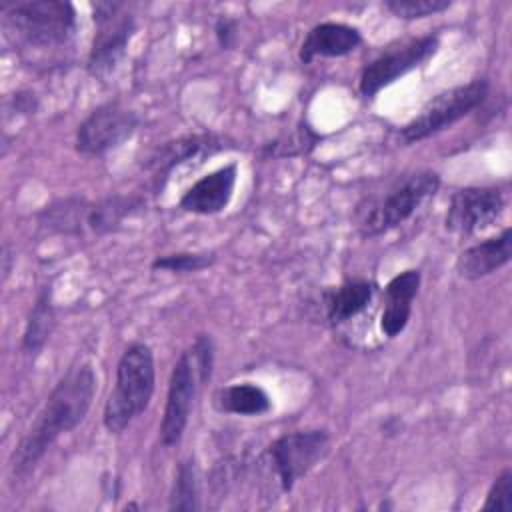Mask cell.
Returning <instances> with one entry per match:
<instances>
[{
    "label": "cell",
    "mask_w": 512,
    "mask_h": 512,
    "mask_svg": "<svg viewBox=\"0 0 512 512\" xmlns=\"http://www.w3.org/2000/svg\"><path fill=\"white\" fill-rule=\"evenodd\" d=\"M96 392L94 368L86 362L70 366L48 394L34 424L10 456L14 480L28 478L48 448L66 432H72L88 414Z\"/></svg>",
    "instance_id": "cell-1"
},
{
    "label": "cell",
    "mask_w": 512,
    "mask_h": 512,
    "mask_svg": "<svg viewBox=\"0 0 512 512\" xmlns=\"http://www.w3.org/2000/svg\"><path fill=\"white\" fill-rule=\"evenodd\" d=\"M154 384L156 370L150 346L144 342L128 344L116 364L114 390L104 404V428L110 434H120L148 408L154 394Z\"/></svg>",
    "instance_id": "cell-2"
},
{
    "label": "cell",
    "mask_w": 512,
    "mask_h": 512,
    "mask_svg": "<svg viewBox=\"0 0 512 512\" xmlns=\"http://www.w3.org/2000/svg\"><path fill=\"white\" fill-rule=\"evenodd\" d=\"M76 26V8L66 0H18L2 6L6 36L28 48L64 46Z\"/></svg>",
    "instance_id": "cell-3"
},
{
    "label": "cell",
    "mask_w": 512,
    "mask_h": 512,
    "mask_svg": "<svg viewBox=\"0 0 512 512\" xmlns=\"http://www.w3.org/2000/svg\"><path fill=\"white\" fill-rule=\"evenodd\" d=\"M438 186L440 176L432 170H420L404 176L366 212L360 222V234L364 238H374L400 226L436 194Z\"/></svg>",
    "instance_id": "cell-4"
},
{
    "label": "cell",
    "mask_w": 512,
    "mask_h": 512,
    "mask_svg": "<svg viewBox=\"0 0 512 512\" xmlns=\"http://www.w3.org/2000/svg\"><path fill=\"white\" fill-rule=\"evenodd\" d=\"M488 96V80L476 78L468 84L454 86L450 90H444L436 94L432 100L424 104V108L402 126L400 136L406 144L420 142L424 138H430L464 116H468L472 110H476Z\"/></svg>",
    "instance_id": "cell-5"
},
{
    "label": "cell",
    "mask_w": 512,
    "mask_h": 512,
    "mask_svg": "<svg viewBox=\"0 0 512 512\" xmlns=\"http://www.w3.org/2000/svg\"><path fill=\"white\" fill-rule=\"evenodd\" d=\"M90 8L96 34L86 68L92 76L106 78L126 56L128 42L136 32V18L124 2H92Z\"/></svg>",
    "instance_id": "cell-6"
},
{
    "label": "cell",
    "mask_w": 512,
    "mask_h": 512,
    "mask_svg": "<svg viewBox=\"0 0 512 512\" xmlns=\"http://www.w3.org/2000/svg\"><path fill=\"white\" fill-rule=\"evenodd\" d=\"M330 448V434L324 428L294 430L278 436L266 450L270 468L276 474L282 492H290L294 484L306 476Z\"/></svg>",
    "instance_id": "cell-7"
},
{
    "label": "cell",
    "mask_w": 512,
    "mask_h": 512,
    "mask_svg": "<svg viewBox=\"0 0 512 512\" xmlns=\"http://www.w3.org/2000/svg\"><path fill=\"white\" fill-rule=\"evenodd\" d=\"M202 378L194 360L192 350H184L178 360L172 366L170 380H168V392H166V404L164 414L160 420V444L164 448L176 446L190 420V410L194 404V396L198 388L202 386Z\"/></svg>",
    "instance_id": "cell-8"
},
{
    "label": "cell",
    "mask_w": 512,
    "mask_h": 512,
    "mask_svg": "<svg viewBox=\"0 0 512 512\" xmlns=\"http://www.w3.org/2000/svg\"><path fill=\"white\" fill-rule=\"evenodd\" d=\"M438 50V36L426 34L408 40L400 46L388 48L370 60L360 74V94L364 98H374L380 90L394 84L398 78L406 76L410 70L422 66Z\"/></svg>",
    "instance_id": "cell-9"
},
{
    "label": "cell",
    "mask_w": 512,
    "mask_h": 512,
    "mask_svg": "<svg viewBox=\"0 0 512 512\" xmlns=\"http://www.w3.org/2000/svg\"><path fill=\"white\" fill-rule=\"evenodd\" d=\"M138 124V114L120 102L100 104L80 122L76 150L84 156H102L130 140Z\"/></svg>",
    "instance_id": "cell-10"
},
{
    "label": "cell",
    "mask_w": 512,
    "mask_h": 512,
    "mask_svg": "<svg viewBox=\"0 0 512 512\" xmlns=\"http://www.w3.org/2000/svg\"><path fill=\"white\" fill-rule=\"evenodd\" d=\"M506 200L498 188L466 186L452 194L446 210V230L470 236L492 226L504 212Z\"/></svg>",
    "instance_id": "cell-11"
},
{
    "label": "cell",
    "mask_w": 512,
    "mask_h": 512,
    "mask_svg": "<svg viewBox=\"0 0 512 512\" xmlns=\"http://www.w3.org/2000/svg\"><path fill=\"white\" fill-rule=\"evenodd\" d=\"M232 148L226 144V138L216 134H190L176 140H170L162 146H158L144 164L146 170L154 174V180L158 186L164 184L168 174L188 162H204L206 158Z\"/></svg>",
    "instance_id": "cell-12"
},
{
    "label": "cell",
    "mask_w": 512,
    "mask_h": 512,
    "mask_svg": "<svg viewBox=\"0 0 512 512\" xmlns=\"http://www.w3.org/2000/svg\"><path fill=\"white\" fill-rule=\"evenodd\" d=\"M238 178V168L234 162L224 164L222 168L202 176L196 180L180 198V208L190 214H200V216H212L222 210L232 200L234 186Z\"/></svg>",
    "instance_id": "cell-13"
},
{
    "label": "cell",
    "mask_w": 512,
    "mask_h": 512,
    "mask_svg": "<svg viewBox=\"0 0 512 512\" xmlns=\"http://www.w3.org/2000/svg\"><path fill=\"white\" fill-rule=\"evenodd\" d=\"M422 274L416 268L396 274L384 286V310L380 316V330L386 338H396L408 326L412 316V302L418 294Z\"/></svg>",
    "instance_id": "cell-14"
},
{
    "label": "cell",
    "mask_w": 512,
    "mask_h": 512,
    "mask_svg": "<svg viewBox=\"0 0 512 512\" xmlns=\"http://www.w3.org/2000/svg\"><path fill=\"white\" fill-rule=\"evenodd\" d=\"M512 258V230L504 228L498 236L486 238L466 250L456 258V272L464 280H480L502 266Z\"/></svg>",
    "instance_id": "cell-15"
},
{
    "label": "cell",
    "mask_w": 512,
    "mask_h": 512,
    "mask_svg": "<svg viewBox=\"0 0 512 512\" xmlns=\"http://www.w3.org/2000/svg\"><path fill=\"white\" fill-rule=\"evenodd\" d=\"M362 44L358 28L342 22H322L310 28L300 44V60L304 64L314 58H340L354 52Z\"/></svg>",
    "instance_id": "cell-16"
},
{
    "label": "cell",
    "mask_w": 512,
    "mask_h": 512,
    "mask_svg": "<svg viewBox=\"0 0 512 512\" xmlns=\"http://www.w3.org/2000/svg\"><path fill=\"white\" fill-rule=\"evenodd\" d=\"M372 296H374V282L364 278L346 280L340 286L328 290L324 298L328 322L338 326L352 320L354 316H358L362 310L368 308Z\"/></svg>",
    "instance_id": "cell-17"
},
{
    "label": "cell",
    "mask_w": 512,
    "mask_h": 512,
    "mask_svg": "<svg viewBox=\"0 0 512 512\" xmlns=\"http://www.w3.org/2000/svg\"><path fill=\"white\" fill-rule=\"evenodd\" d=\"M92 202L82 196L58 198L52 204L44 206L38 214V224L54 234L80 236L88 230V214Z\"/></svg>",
    "instance_id": "cell-18"
},
{
    "label": "cell",
    "mask_w": 512,
    "mask_h": 512,
    "mask_svg": "<svg viewBox=\"0 0 512 512\" xmlns=\"http://www.w3.org/2000/svg\"><path fill=\"white\" fill-rule=\"evenodd\" d=\"M214 410L236 416H262L270 412L272 402L264 388L254 382H238L218 388L212 394Z\"/></svg>",
    "instance_id": "cell-19"
},
{
    "label": "cell",
    "mask_w": 512,
    "mask_h": 512,
    "mask_svg": "<svg viewBox=\"0 0 512 512\" xmlns=\"http://www.w3.org/2000/svg\"><path fill=\"white\" fill-rule=\"evenodd\" d=\"M56 326V312L52 304V290L50 286H44L26 318L24 334H22V352L28 356H36L44 344L50 340Z\"/></svg>",
    "instance_id": "cell-20"
},
{
    "label": "cell",
    "mask_w": 512,
    "mask_h": 512,
    "mask_svg": "<svg viewBox=\"0 0 512 512\" xmlns=\"http://www.w3.org/2000/svg\"><path fill=\"white\" fill-rule=\"evenodd\" d=\"M144 198L140 196H108L104 200L92 202L88 214V230L94 234H108L122 226V222L144 208Z\"/></svg>",
    "instance_id": "cell-21"
},
{
    "label": "cell",
    "mask_w": 512,
    "mask_h": 512,
    "mask_svg": "<svg viewBox=\"0 0 512 512\" xmlns=\"http://www.w3.org/2000/svg\"><path fill=\"white\" fill-rule=\"evenodd\" d=\"M322 140L318 132H314L308 124H298L294 130L280 134L278 138L266 142L260 150L262 158H294L304 156L316 148Z\"/></svg>",
    "instance_id": "cell-22"
},
{
    "label": "cell",
    "mask_w": 512,
    "mask_h": 512,
    "mask_svg": "<svg viewBox=\"0 0 512 512\" xmlns=\"http://www.w3.org/2000/svg\"><path fill=\"white\" fill-rule=\"evenodd\" d=\"M170 510H198L200 490H198V470L194 458H186L178 464L174 484L170 490Z\"/></svg>",
    "instance_id": "cell-23"
},
{
    "label": "cell",
    "mask_w": 512,
    "mask_h": 512,
    "mask_svg": "<svg viewBox=\"0 0 512 512\" xmlns=\"http://www.w3.org/2000/svg\"><path fill=\"white\" fill-rule=\"evenodd\" d=\"M216 262L214 252H174L154 258L152 270H166L174 274H188V272H200L204 268H210Z\"/></svg>",
    "instance_id": "cell-24"
},
{
    "label": "cell",
    "mask_w": 512,
    "mask_h": 512,
    "mask_svg": "<svg viewBox=\"0 0 512 512\" xmlns=\"http://www.w3.org/2000/svg\"><path fill=\"white\" fill-rule=\"evenodd\" d=\"M452 6L450 0H384V8L402 20H418Z\"/></svg>",
    "instance_id": "cell-25"
},
{
    "label": "cell",
    "mask_w": 512,
    "mask_h": 512,
    "mask_svg": "<svg viewBox=\"0 0 512 512\" xmlns=\"http://www.w3.org/2000/svg\"><path fill=\"white\" fill-rule=\"evenodd\" d=\"M484 512H512V468L506 466L492 482L486 500L482 504Z\"/></svg>",
    "instance_id": "cell-26"
},
{
    "label": "cell",
    "mask_w": 512,
    "mask_h": 512,
    "mask_svg": "<svg viewBox=\"0 0 512 512\" xmlns=\"http://www.w3.org/2000/svg\"><path fill=\"white\" fill-rule=\"evenodd\" d=\"M190 350L194 354L200 378L206 384L210 380V376H212V366H214V344H212V338L208 334H198L194 338Z\"/></svg>",
    "instance_id": "cell-27"
},
{
    "label": "cell",
    "mask_w": 512,
    "mask_h": 512,
    "mask_svg": "<svg viewBox=\"0 0 512 512\" xmlns=\"http://www.w3.org/2000/svg\"><path fill=\"white\" fill-rule=\"evenodd\" d=\"M238 32V22L230 16H218L216 24H214V34H216V40L220 44L222 50H230L236 42V34Z\"/></svg>",
    "instance_id": "cell-28"
},
{
    "label": "cell",
    "mask_w": 512,
    "mask_h": 512,
    "mask_svg": "<svg viewBox=\"0 0 512 512\" xmlns=\"http://www.w3.org/2000/svg\"><path fill=\"white\" fill-rule=\"evenodd\" d=\"M10 110L16 114H34L38 110V98L30 90H20L10 98Z\"/></svg>",
    "instance_id": "cell-29"
},
{
    "label": "cell",
    "mask_w": 512,
    "mask_h": 512,
    "mask_svg": "<svg viewBox=\"0 0 512 512\" xmlns=\"http://www.w3.org/2000/svg\"><path fill=\"white\" fill-rule=\"evenodd\" d=\"M10 262H12V252H10V246L4 244V248H2V272H4V280H6L8 274H10Z\"/></svg>",
    "instance_id": "cell-30"
}]
</instances>
